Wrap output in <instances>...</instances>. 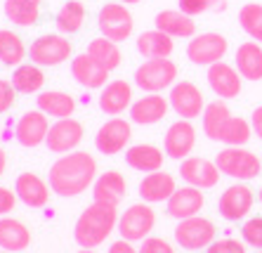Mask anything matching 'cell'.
Instances as JSON below:
<instances>
[{
	"instance_id": "obj_1",
	"label": "cell",
	"mask_w": 262,
	"mask_h": 253,
	"mask_svg": "<svg viewBox=\"0 0 262 253\" xmlns=\"http://www.w3.org/2000/svg\"><path fill=\"white\" fill-rule=\"evenodd\" d=\"M95 180L97 161L88 152H69L50 168V189L64 199L83 194L90 185H95Z\"/></svg>"
},
{
	"instance_id": "obj_2",
	"label": "cell",
	"mask_w": 262,
	"mask_h": 253,
	"mask_svg": "<svg viewBox=\"0 0 262 253\" xmlns=\"http://www.w3.org/2000/svg\"><path fill=\"white\" fill-rule=\"evenodd\" d=\"M114 227H118L116 206L95 201L78 216L76 227H73V237H76V244L80 248H95L106 241Z\"/></svg>"
},
{
	"instance_id": "obj_3",
	"label": "cell",
	"mask_w": 262,
	"mask_h": 253,
	"mask_svg": "<svg viewBox=\"0 0 262 253\" xmlns=\"http://www.w3.org/2000/svg\"><path fill=\"white\" fill-rule=\"evenodd\" d=\"M220 173L229 175V178L238 180V182H248L255 180L262 173V156H257L250 149H241V147H227L220 149L215 156Z\"/></svg>"
},
{
	"instance_id": "obj_4",
	"label": "cell",
	"mask_w": 262,
	"mask_h": 253,
	"mask_svg": "<svg viewBox=\"0 0 262 253\" xmlns=\"http://www.w3.org/2000/svg\"><path fill=\"white\" fill-rule=\"evenodd\" d=\"M177 80V67L170 62V57L161 59H146L137 71H135V86L144 93H161L175 86Z\"/></svg>"
},
{
	"instance_id": "obj_5",
	"label": "cell",
	"mask_w": 262,
	"mask_h": 253,
	"mask_svg": "<svg viewBox=\"0 0 262 253\" xmlns=\"http://www.w3.org/2000/svg\"><path fill=\"white\" fill-rule=\"evenodd\" d=\"M227 50H229V40L222 33L210 31V33H201V36L189 38L187 57L196 67H213V64L225 59Z\"/></svg>"
},
{
	"instance_id": "obj_6",
	"label": "cell",
	"mask_w": 262,
	"mask_h": 253,
	"mask_svg": "<svg viewBox=\"0 0 262 253\" xmlns=\"http://www.w3.org/2000/svg\"><path fill=\"white\" fill-rule=\"evenodd\" d=\"M97 26L102 36H106L114 43H123V40H128L133 36L135 22H133V14L128 12V7L123 3H106L99 10Z\"/></svg>"
},
{
	"instance_id": "obj_7",
	"label": "cell",
	"mask_w": 262,
	"mask_h": 253,
	"mask_svg": "<svg viewBox=\"0 0 262 253\" xmlns=\"http://www.w3.org/2000/svg\"><path fill=\"white\" fill-rule=\"evenodd\" d=\"M71 52H73L71 40L64 36H57V33L36 38L29 48L31 62L38 64V67H57V64L67 62Z\"/></svg>"
},
{
	"instance_id": "obj_8",
	"label": "cell",
	"mask_w": 262,
	"mask_h": 253,
	"mask_svg": "<svg viewBox=\"0 0 262 253\" xmlns=\"http://www.w3.org/2000/svg\"><path fill=\"white\" fill-rule=\"evenodd\" d=\"M217 229L208 218L194 216L187 220H180V225L175 227V241L187 251H201L208 248L215 241Z\"/></svg>"
},
{
	"instance_id": "obj_9",
	"label": "cell",
	"mask_w": 262,
	"mask_h": 253,
	"mask_svg": "<svg viewBox=\"0 0 262 253\" xmlns=\"http://www.w3.org/2000/svg\"><path fill=\"white\" fill-rule=\"evenodd\" d=\"M168 102H170V109L175 111L180 118H199L203 116V109H206V99H203L201 88L191 83V80H180L170 88V95H168Z\"/></svg>"
},
{
	"instance_id": "obj_10",
	"label": "cell",
	"mask_w": 262,
	"mask_h": 253,
	"mask_svg": "<svg viewBox=\"0 0 262 253\" xmlns=\"http://www.w3.org/2000/svg\"><path fill=\"white\" fill-rule=\"evenodd\" d=\"M154 225H156V213L151 206H146V201L125 208V213L118 218V232L128 241H144Z\"/></svg>"
},
{
	"instance_id": "obj_11",
	"label": "cell",
	"mask_w": 262,
	"mask_h": 253,
	"mask_svg": "<svg viewBox=\"0 0 262 253\" xmlns=\"http://www.w3.org/2000/svg\"><path fill=\"white\" fill-rule=\"evenodd\" d=\"M253 204H255V194H253V189H250L246 182H236V185L227 187V189L220 194L217 210L225 220L238 222L250 213Z\"/></svg>"
},
{
	"instance_id": "obj_12",
	"label": "cell",
	"mask_w": 262,
	"mask_h": 253,
	"mask_svg": "<svg viewBox=\"0 0 262 253\" xmlns=\"http://www.w3.org/2000/svg\"><path fill=\"white\" fill-rule=\"evenodd\" d=\"M130 137H133L130 123L123 121V118H118V116H114L111 121H106V123L97 130V135H95V147H97L104 156H114L128 147Z\"/></svg>"
},
{
	"instance_id": "obj_13",
	"label": "cell",
	"mask_w": 262,
	"mask_h": 253,
	"mask_svg": "<svg viewBox=\"0 0 262 253\" xmlns=\"http://www.w3.org/2000/svg\"><path fill=\"white\" fill-rule=\"evenodd\" d=\"M208 86L217 95L220 99H234L241 95V86H244V76L238 74V69L227 62H217L213 67H208Z\"/></svg>"
},
{
	"instance_id": "obj_14",
	"label": "cell",
	"mask_w": 262,
	"mask_h": 253,
	"mask_svg": "<svg viewBox=\"0 0 262 253\" xmlns=\"http://www.w3.org/2000/svg\"><path fill=\"white\" fill-rule=\"evenodd\" d=\"M180 175L187 185L199 187V189H213L220 182V168L215 161L201 159V156H187L180 166Z\"/></svg>"
},
{
	"instance_id": "obj_15",
	"label": "cell",
	"mask_w": 262,
	"mask_h": 253,
	"mask_svg": "<svg viewBox=\"0 0 262 253\" xmlns=\"http://www.w3.org/2000/svg\"><path fill=\"white\" fill-rule=\"evenodd\" d=\"M194 147H196V128L191 125V121L180 118V121H175L170 128L165 130L163 149L170 159L184 161L194 152Z\"/></svg>"
},
{
	"instance_id": "obj_16",
	"label": "cell",
	"mask_w": 262,
	"mask_h": 253,
	"mask_svg": "<svg viewBox=\"0 0 262 253\" xmlns=\"http://www.w3.org/2000/svg\"><path fill=\"white\" fill-rule=\"evenodd\" d=\"M80 140H83V125L76 118H57L55 123L50 125L45 144L55 154H69L78 147Z\"/></svg>"
},
{
	"instance_id": "obj_17",
	"label": "cell",
	"mask_w": 262,
	"mask_h": 253,
	"mask_svg": "<svg viewBox=\"0 0 262 253\" xmlns=\"http://www.w3.org/2000/svg\"><path fill=\"white\" fill-rule=\"evenodd\" d=\"M165 204H168L165 210L170 218L187 220V218H194L201 213V208L206 206V197H203V189H199V187H177L175 194Z\"/></svg>"
},
{
	"instance_id": "obj_18",
	"label": "cell",
	"mask_w": 262,
	"mask_h": 253,
	"mask_svg": "<svg viewBox=\"0 0 262 253\" xmlns=\"http://www.w3.org/2000/svg\"><path fill=\"white\" fill-rule=\"evenodd\" d=\"M50 133V123H48V114L43 111H26L24 116L17 121V128H14V137L21 147H38L48 140Z\"/></svg>"
},
{
	"instance_id": "obj_19",
	"label": "cell",
	"mask_w": 262,
	"mask_h": 253,
	"mask_svg": "<svg viewBox=\"0 0 262 253\" xmlns=\"http://www.w3.org/2000/svg\"><path fill=\"white\" fill-rule=\"evenodd\" d=\"M14 192H17L19 201L29 208H43L50 201V182H45L40 175L36 173H21L14 182Z\"/></svg>"
},
{
	"instance_id": "obj_20",
	"label": "cell",
	"mask_w": 262,
	"mask_h": 253,
	"mask_svg": "<svg viewBox=\"0 0 262 253\" xmlns=\"http://www.w3.org/2000/svg\"><path fill=\"white\" fill-rule=\"evenodd\" d=\"M170 109V102L159 93H149L144 97H140L137 102H133L130 107V121L140 125H154L163 121V116Z\"/></svg>"
},
{
	"instance_id": "obj_21",
	"label": "cell",
	"mask_w": 262,
	"mask_h": 253,
	"mask_svg": "<svg viewBox=\"0 0 262 253\" xmlns=\"http://www.w3.org/2000/svg\"><path fill=\"white\" fill-rule=\"evenodd\" d=\"M133 107V88L128 80H111L99 93V109L109 116H118Z\"/></svg>"
},
{
	"instance_id": "obj_22",
	"label": "cell",
	"mask_w": 262,
	"mask_h": 253,
	"mask_svg": "<svg viewBox=\"0 0 262 253\" xmlns=\"http://www.w3.org/2000/svg\"><path fill=\"white\" fill-rule=\"evenodd\" d=\"M125 194H128V182L118 171H106L92 185V199L99 204L118 206L125 199Z\"/></svg>"
},
{
	"instance_id": "obj_23",
	"label": "cell",
	"mask_w": 262,
	"mask_h": 253,
	"mask_svg": "<svg viewBox=\"0 0 262 253\" xmlns=\"http://www.w3.org/2000/svg\"><path fill=\"white\" fill-rule=\"evenodd\" d=\"M177 185L175 178L165 171H154V173H146L144 180L140 182V197L146 204H161V201H168V199L175 194Z\"/></svg>"
},
{
	"instance_id": "obj_24",
	"label": "cell",
	"mask_w": 262,
	"mask_h": 253,
	"mask_svg": "<svg viewBox=\"0 0 262 253\" xmlns=\"http://www.w3.org/2000/svg\"><path fill=\"white\" fill-rule=\"evenodd\" d=\"M71 74H73V78H76V83H80L83 88H90V90H95V88H104L106 86V80H109V71H106L104 67H99L88 52L85 55L73 57Z\"/></svg>"
},
{
	"instance_id": "obj_25",
	"label": "cell",
	"mask_w": 262,
	"mask_h": 253,
	"mask_svg": "<svg viewBox=\"0 0 262 253\" xmlns=\"http://www.w3.org/2000/svg\"><path fill=\"white\" fill-rule=\"evenodd\" d=\"M234 64L246 80H262V45L257 40L241 43L234 55Z\"/></svg>"
},
{
	"instance_id": "obj_26",
	"label": "cell",
	"mask_w": 262,
	"mask_h": 253,
	"mask_svg": "<svg viewBox=\"0 0 262 253\" xmlns=\"http://www.w3.org/2000/svg\"><path fill=\"white\" fill-rule=\"evenodd\" d=\"M156 29L172 38H194L196 22L194 17L184 14L182 10H163L156 14Z\"/></svg>"
},
{
	"instance_id": "obj_27",
	"label": "cell",
	"mask_w": 262,
	"mask_h": 253,
	"mask_svg": "<svg viewBox=\"0 0 262 253\" xmlns=\"http://www.w3.org/2000/svg\"><path fill=\"white\" fill-rule=\"evenodd\" d=\"M31 244V232L21 220L3 216L0 218V248L10 253L26 251Z\"/></svg>"
},
{
	"instance_id": "obj_28",
	"label": "cell",
	"mask_w": 262,
	"mask_h": 253,
	"mask_svg": "<svg viewBox=\"0 0 262 253\" xmlns=\"http://www.w3.org/2000/svg\"><path fill=\"white\" fill-rule=\"evenodd\" d=\"M38 109L52 118H71L76 111V99L64 90H45L38 93Z\"/></svg>"
},
{
	"instance_id": "obj_29",
	"label": "cell",
	"mask_w": 262,
	"mask_h": 253,
	"mask_svg": "<svg viewBox=\"0 0 262 253\" xmlns=\"http://www.w3.org/2000/svg\"><path fill=\"white\" fill-rule=\"evenodd\" d=\"M125 161L128 166L142 173H154L163 168V152L156 149L154 144H135L125 152Z\"/></svg>"
},
{
	"instance_id": "obj_30",
	"label": "cell",
	"mask_w": 262,
	"mask_h": 253,
	"mask_svg": "<svg viewBox=\"0 0 262 253\" xmlns=\"http://www.w3.org/2000/svg\"><path fill=\"white\" fill-rule=\"evenodd\" d=\"M137 50L140 55H144L146 59H161V57H170L175 43H172V36L154 29V31H144L137 38Z\"/></svg>"
},
{
	"instance_id": "obj_31",
	"label": "cell",
	"mask_w": 262,
	"mask_h": 253,
	"mask_svg": "<svg viewBox=\"0 0 262 253\" xmlns=\"http://www.w3.org/2000/svg\"><path fill=\"white\" fill-rule=\"evenodd\" d=\"M229 118H232V109L222 99H215V102L206 104V109H203V133H206V137L220 142Z\"/></svg>"
},
{
	"instance_id": "obj_32",
	"label": "cell",
	"mask_w": 262,
	"mask_h": 253,
	"mask_svg": "<svg viewBox=\"0 0 262 253\" xmlns=\"http://www.w3.org/2000/svg\"><path fill=\"white\" fill-rule=\"evenodd\" d=\"M12 86L17 93H24V95H31V93H40V88L45 86V74L43 69L38 64L29 62V64H19L14 69L12 74Z\"/></svg>"
},
{
	"instance_id": "obj_33",
	"label": "cell",
	"mask_w": 262,
	"mask_h": 253,
	"mask_svg": "<svg viewBox=\"0 0 262 253\" xmlns=\"http://www.w3.org/2000/svg\"><path fill=\"white\" fill-rule=\"evenodd\" d=\"M29 57L24 40L10 29H0V64L5 67H19Z\"/></svg>"
},
{
	"instance_id": "obj_34",
	"label": "cell",
	"mask_w": 262,
	"mask_h": 253,
	"mask_svg": "<svg viewBox=\"0 0 262 253\" xmlns=\"http://www.w3.org/2000/svg\"><path fill=\"white\" fill-rule=\"evenodd\" d=\"M85 52L99 64V67L106 69V71H114V69L121 64V50H118V43L109 40L106 36H99V38H95V40H90Z\"/></svg>"
},
{
	"instance_id": "obj_35",
	"label": "cell",
	"mask_w": 262,
	"mask_h": 253,
	"mask_svg": "<svg viewBox=\"0 0 262 253\" xmlns=\"http://www.w3.org/2000/svg\"><path fill=\"white\" fill-rule=\"evenodd\" d=\"M40 3L36 0H5V17L17 26H33L40 17Z\"/></svg>"
},
{
	"instance_id": "obj_36",
	"label": "cell",
	"mask_w": 262,
	"mask_h": 253,
	"mask_svg": "<svg viewBox=\"0 0 262 253\" xmlns=\"http://www.w3.org/2000/svg\"><path fill=\"white\" fill-rule=\"evenodd\" d=\"M85 24V5L80 0H69L61 5V10L57 12V29L59 33H78Z\"/></svg>"
},
{
	"instance_id": "obj_37",
	"label": "cell",
	"mask_w": 262,
	"mask_h": 253,
	"mask_svg": "<svg viewBox=\"0 0 262 253\" xmlns=\"http://www.w3.org/2000/svg\"><path fill=\"white\" fill-rule=\"evenodd\" d=\"M238 26L244 29L246 36H250V40H257L262 45V5L246 3L238 10Z\"/></svg>"
},
{
	"instance_id": "obj_38",
	"label": "cell",
	"mask_w": 262,
	"mask_h": 253,
	"mask_svg": "<svg viewBox=\"0 0 262 253\" xmlns=\"http://www.w3.org/2000/svg\"><path fill=\"white\" fill-rule=\"evenodd\" d=\"M250 137H253V125H250V121H246V118H241V116H232L225 128V133H222V137H220V142L227 144V147H244V144L250 142Z\"/></svg>"
},
{
	"instance_id": "obj_39",
	"label": "cell",
	"mask_w": 262,
	"mask_h": 253,
	"mask_svg": "<svg viewBox=\"0 0 262 253\" xmlns=\"http://www.w3.org/2000/svg\"><path fill=\"white\" fill-rule=\"evenodd\" d=\"M180 10L189 17H199L210 10H227V0H180Z\"/></svg>"
},
{
	"instance_id": "obj_40",
	"label": "cell",
	"mask_w": 262,
	"mask_h": 253,
	"mask_svg": "<svg viewBox=\"0 0 262 253\" xmlns=\"http://www.w3.org/2000/svg\"><path fill=\"white\" fill-rule=\"evenodd\" d=\"M241 237L248 246L257 248L262 251V216H253L244 222V227H241Z\"/></svg>"
},
{
	"instance_id": "obj_41",
	"label": "cell",
	"mask_w": 262,
	"mask_h": 253,
	"mask_svg": "<svg viewBox=\"0 0 262 253\" xmlns=\"http://www.w3.org/2000/svg\"><path fill=\"white\" fill-rule=\"evenodd\" d=\"M206 253H246V244L232 239V237H225V239H215L206 248Z\"/></svg>"
},
{
	"instance_id": "obj_42",
	"label": "cell",
	"mask_w": 262,
	"mask_h": 253,
	"mask_svg": "<svg viewBox=\"0 0 262 253\" xmlns=\"http://www.w3.org/2000/svg\"><path fill=\"white\" fill-rule=\"evenodd\" d=\"M140 253H175V248L165 239H161V237H146V239L142 241Z\"/></svg>"
},
{
	"instance_id": "obj_43",
	"label": "cell",
	"mask_w": 262,
	"mask_h": 253,
	"mask_svg": "<svg viewBox=\"0 0 262 253\" xmlns=\"http://www.w3.org/2000/svg\"><path fill=\"white\" fill-rule=\"evenodd\" d=\"M14 97H17V90L10 80H0V114H7V111L14 107Z\"/></svg>"
},
{
	"instance_id": "obj_44",
	"label": "cell",
	"mask_w": 262,
	"mask_h": 253,
	"mask_svg": "<svg viewBox=\"0 0 262 253\" xmlns=\"http://www.w3.org/2000/svg\"><path fill=\"white\" fill-rule=\"evenodd\" d=\"M17 192L7 189V187H0V218L7 216V213H12L14 206H17Z\"/></svg>"
},
{
	"instance_id": "obj_45",
	"label": "cell",
	"mask_w": 262,
	"mask_h": 253,
	"mask_svg": "<svg viewBox=\"0 0 262 253\" xmlns=\"http://www.w3.org/2000/svg\"><path fill=\"white\" fill-rule=\"evenodd\" d=\"M250 125H253V135H257V140H262V104L253 109V114H250Z\"/></svg>"
},
{
	"instance_id": "obj_46",
	"label": "cell",
	"mask_w": 262,
	"mask_h": 253,
	"mask_svg": "<svg viewBox=\"0 0 262 253\" xmlns=\"http://www.w3.org/2000/svg\"><path fill=\"white\" fill-rule=\"evenodd\" d=\"M109 253H140V251L133 248V244H130L128 239H121V241H116V244H111Z\"/></svg>"
},
{
	"instance_id": "obj_47",
	"label": "cell",
	"mask_w": 262,
	"mask_h": 253,
	"mask_svg": "<svg viewBox=\"0 0 262 253\" xmlns=\"http://www.w3.org/2000/svg\"><path fill=\"white\" fill-rule=\"evenodd\" d=\"M5 166H7V152L0 147V178H3V173H5Z\"/></svg>"
},
{
	"instance_id": "obj_48",
	"label": "cell",
	"mask_w": 262,
	"mask_h": 253,
	"mask_svg": "<svg viewBox=\"0 0 262 253\" xmlns=\"http://www.w3.org/2000/svg\"><path fill=\"white\" fill-rule=\"evenodd\" d=\"M123 5H135V3H140V0H121Z\"/></svg>"
},
{
	"instance_id": "obj_49",
	"label": "cell",
	"mask_w": 262,
	"mask_h": 253,
	"mask_svg": "<svg viewBox=\"0 0 262 253\" xmlns=\"http://www.w3.org/2000/svg\"><path fill=\"white\" fill-rule=\"evenodd\" d=\"M78 253H95L92 248H83V251H78Z\"/></svg>"
},
{
	"instance_id": "obj_50",
	"label": "cell",
	"mask_w": 262,
	"mask_h": 253,
	"mask_svg": "<svg viewBox=\"0 0 262 253\" xmlns=\"http://www.w3.org/2000/svg\"><path fill=\"white\" fill-rule=\"evenodd\" d=\"M257 199H260V204H262V187H260V192H257Z\"/></svg>"
},
{
	"instance_id": "obj_51",
	"label": "cell",
	"mask_w": 262,
	"mask_h": 253,
	"mask_svg": "<svg viewBox=\"0 0 262 253\" xmlns=\"http://www.w3.org/2000/svg\"><path fill=\"white\" fill-rule=\"evenodd\" d=\"M0 253H10V251H0Z\"/></svg>"
},
{
	"instance_id": "obj_52",
	"label": "cell",
	"mask_w": 262,
	"mask_h": 253,
	"mask_svg": "<svg viewBox=\"0 0 262 253\" xmlns=\"http://www.w3.org/2000/svg\"><path fill=\"white\" fill-rule=\"evenodd\" d=\"M36 3H40V0H36Z\"/></svg>"
},
{
	"instance_id": "obj_53",
	"label": "cell",
	"mask_w": 262,
	"mask_h": 253,
	"mask_svg": "<svg viewBox=\"0 0 262 253\" xmlns=\"http://www.w3.org/2000/svg\"><path fill=\"white\" fill-rule=\"evenodd\" d=\"M257 253H262V251H257Z\"/></svg>"
}]
</instances>
